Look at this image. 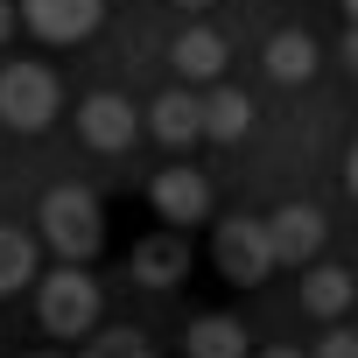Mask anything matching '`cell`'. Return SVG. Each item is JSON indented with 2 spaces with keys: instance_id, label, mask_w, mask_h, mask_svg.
I'll list each match as a JSON object with an SVG mask.
<instances>
[{
  "instance_id": "cell-1",
  "label": "cell",
  "mask_w": 358,
  "mask_h": 358,
  "mask_svg": "<svg viewBox=\"0 0 358 358\" xmlns=\"http://www.w3.org/2000/svg\"><path fill=\"white\" fill-rule=\"evenodd\" d=\"M43 239L71 260V267H85L99 246H106V211H99V197L92 190H78V183H64V190H50L43 197Z\"/></svg>"
},
{
  "instance_id": "cell-2",
  "label": "cell",
  "mask_w": 358,
  "mask_h": 358,
  "mask_svg": "<svg viewBox=\"0 0 358 358\" xmlns=\"http://www.w3.org/2000/svg\"><path fill=\"white\" fill-rule=\"evenodd\" d=\"M36 316H43L50 337H92L99 316H106V295H99V281H92L85 267L64 260L50 281H36Z\"/></svg>"
},
{
  "instance_id": "cell-3",
  "label": "cell",
  "mask_w": 358,
  "mask_h": 358,
  "mask_svg": "<svg viewBox=\"0 0 358 358\" xmlns=\"http://www.w3.org/2000/svg\"><path fill=\"white\" fill-rule=\"evenodd\" d=\"M0 120L15 134H43L57 120V78L43 64H8L0 71Z\"/></svg>"
},
{
  "instance_id": "cell-4",
  "label": "cell",
  "mask_w": 358,
  "mask_h": 358,
  "mask_svg": "<svg viewBox=\"0 0 358 358\" xmlns=\"http://www.w3.org/2000/svg\"><path fill=\"white\" fill-rule=\"evenodd\" d=\"M211 253H218V274L225 281H239V288H253V281H267L274 274V246H267V218H225L218 225V239H211Z\"/></svg>"
},
{
  "instance_id": "cell-5",
  "label": "cell",
  "mask_w": 358,
  "mask_h": 358,
  "mask_svg": "<svg viewBox=\"0 0 358 358\" xmlns=\"http://www.w3.org/2000/svg\"><path fill=\"white\" fill-rule=\"evenodd\" d=\"M267 246H274V267H309L323 253V211L316 204H281L267 218Z\"/></svg>"
},
{
  "instance_id": "cell-6",
  "label": "cell",
  "mask_w": 358,
  "mask_h": 358,
  "mask_svg": "<svg viewBox=\"0 0 358 358\" xmlns=\"http://www.w3.org/2000/svg\"><path fill=\"white\" fill-rule=\"evenodd\" d=\"M162 225H204L211 218V183L197 169H155V183H148Z\"/></svg>"
},
{
  "instance_id": "cell-7",
  "label": "cell",
  "mask_w": 358,
  "mask_h": 358,
  "mask_svg": "<svg viewBox=\"0 0 358 358\" xmlns=\"http://www.w3.org/2000/svg\"><path fill=\"white\" fill-rule=\"evenodd\" d=\"M134 127H141V113H134V99H120V92H92V99L78 106V134H85L99 155L134 148Z\"/></svg>"
},
{
  "instance_id": "cell-8",
  "label": "cell",
  "mask_w": 358,
  "mask_h": 358,
  "mask_svg": "<svg viewBox=\"0 0 358 358\" xmlns=\"http://www.w3.org/2000/svg\"><path fill=\"white\" fill-rule=\"evenodd\" d=\"M15 8H22V22H29L43 43H78V36L99 29L106 0H15Z\"/></svg>"
},
{
  "instance_id": "cell-9",
  "label": "cell",
  "mask_w": 358,
  "mask_h": 358,
  "mask_svg": "<svg viewBox=\"0 0 358 358\" xmlns=\"http://www.w3.org/2000/svg\"><path fill=\"white\" fill-rule=\"evenodd\" d=\"M183 274H190V246L176 239V232H155V239L134 246V281L141 288H176Z\"/></svg>"
},
{
  "instance_id": "cell-10",
  "label": "cell",
  "mask_w": 358,
  "mask_h": 358,
  "mask_svg": "<svg viewBox=\"0 0 358 358\" xmlns=\"http://www.w3.org/2000/svg\"><path fill=\"white\" fill-rule=\"evenodd\" d=\"M148 127H155V141L183 148V141L204 134V99H197V92H162V99L148 106Z\"/></svg>"
},
{
  "instance_id": "cell-11",
  "label": "cell",
  "mask_w": 358,
  "mask_h": 358,
  "mask_svg": "<svg viewBox=\"0 0 358 358\" xmlns=\"http://www.w3.org/2000/svg\"><path fill=\"white\" fill-rule=\"evenodd\" d=\"M351 302H358V281H351L344 267H330V260H323V267H309V274H302V309H309V316L337 323Z\"/></svg>"
},
{
  "instance_id": "cell-12",
  "label": "cell",
  "mask_w": 358,
  "mask_h": 358,
  "mask_svg": "<svg viewBox=\"0 0 358 358\" xmlns=\"http://www.w3.org/2000/svg\"><path fill=\"white\" fill-rule=\"evenodd\" d=\"M183 358H246V323L239 316H197L183 337Z\"/></svg>"
},
{
  "instance_id": "cell-13",
  "label": "cell",
  "mask_w": 358,
  "mask_h": 358,
  "mask_svg": "<svg viewBox=\"0 0 358 358\" xmlns=\"http://www.w3.org/2000/svg\"><path fill=\"white\" fill-rule=\"evenodd\" d=\"M169 64L183 71V78H218L225 71V36L218 29H183L176 50H169Z\"/></svg>"
},
{
  "instance_id": "cell-14",
  "label": "cell",
  "mask_w": 358,
  "mask_h": 358,
  "mask_svg": "<svg viewBox=\"0 0 358 358\" xmlns=\"http://www.w3.org/2000/svg\"><path fill=\"white\" fill-rule=\"evenodd\" d=\"M246 127H253V99L232 92V85H218V92L204 99V134H211V141H246Z\"/></svg>"
},
{
  "instance_id": "cell-15",
  "label": "cell",
  "mask_w": 358,
  "mask_h": 358,
  "mask_svg": "<svg viewBox=\"0 0 358 358\" xmlns=\"http://www.w3.org/2000/svg\"><path fill=\"white\" fill-rule=\"evenodd\" d=\"M267 71H274L281 85H295V78H309V71H316V43H309L302 29H281V36L267 43Z\"/></svg>"
},
{
  "instance_id": "cell-16",
  "label": "cell",
  "mask_w": 358,
  "mask_h": 358,
  "mask_svg": "<svg viewBox=\"0 0 358 358\" xmlns=\"http://www.w3.org/2000/svg\"><path fill=\"white\" fill-rule=\"evenodd\" d=\"M22 281H36V239L22 225H0V295H15Z\"/></svg>"
},
{
  "instance_id": "cell-17",
  "label": "cell",
  "mask_w": 358,
  "mask_h": 358,
  "mask_svg": "<svg viewBox=\"0 0 358 358\" xmlns=\"http://www.w3.org/2000/svg\"><path fill=\"white\" fill-rule=\"evenodd\" d=\"M85 358H155V351L141 344V330H106V337H92Z\"/></svg>"
},
{
  "instance_id": "cell-18",
  "label": "cell",
  "mask_w": 358,
  "mask_h": 358,
  "mask_svg": "<svg viewBox=\"0 0 358 358\" xmlns=\"http://www.w3.org/2000/svg\"><path fill=\"white\" fill-rule=\"evenodd\" d=\"M309 358H358V330H344V323H330L323 337H316V351Z\"/></svg>"
},
{
  "instance_id": "cell-19",
  "label": "cell",
  "mask_w": 358,
  "mask_h": 358,
  "mask_svg": "<svg viewBox=\"0 0 358 358\" xmlns=\"http://www.w3.org/2000/svg\"><path fill=\"white\" fill-rule=\"evenodd\" d=\"M15 22H22V8H15V0H0V43L15 36Z\"/></svg>"
},
{
  "instance_id": "cell-20",
  "label": "cell",
  "mask_w": 358,
  "mask_h": 358,
  "mask_svg": "<svg viewBox=\"0 0 358 358\" xmlns=\"http://www.w3.org/2000/svg\"><path fill=\"white\" fill-rule=\"evenodd\" d=\"M344 190L358 197V141H351V162H344Z\"/></svg>"
},
{
  "instance_id": "cell-21",
  "label": "cell",
  "mask_w": 358,
  "mask_h": 358,
  "mask_svg": "<svg viewBox=\"0 0 358 358\" xmlns=\"http://www.w3.org/2000/svg\"><path fill=\"white\" fill-rule=\"evenodd\" d=\"M344 64H351V78H358V22H351V36H344Z\"/></svg>"
},
{
  "instance_id": "cell-22",
  "label": "cell",
  "mask_w": 358,
  "mask_h": 358,
  "mask_svg": "<svg viewBox=\"0 0 358 358\" xmlns=\"http://www.w3.org/2000/svg\"><path fill=\"white\" fill-rule=\"evenodd\" d=\"M260 358H302V351H295V344H267Z\"/></svg>"
},
{
  "instance_id": "cell-23",
  "label": "cell",
  "mask_w": 358,
  "mask_h": 358,
  "mask_svg": "<svg viewBox=\"0 0 358 358\" xmlns=\"http://www.w3.org/2000/svg\"><path fill=\"white\" fill-rule=\"evenodd\" d=\"M176 8H204V0H176Z\"/></svg>"
},
{
  "instance_id": "cell-24",
  "label": "cell",
  "mask_w": 358,
  "mask_h": 358,
  "mask_svg": "<svg viewBox=\"0 0 358 358\" xmlns=\"http://www.w3.org/2000/svg\"><path fill=\"white\" fill-rule=\"evenodd\" d=\"M344 8H351V22H358V0H344Z\"/></svg>"
},
{
  "instance_id": "cell-25",
  "label": "cell",
  "mask_w": 358,
  "mask_h": 358,
  "mask_svg": "<svg viewBox=\"0 0 358 358\" xmlns=\"http://www.w3.org/2000/svg\"><path fill=\"white\" fill-rule=\"evenodd\" d=\"M43 358H50V351H43Z\"/></svg>"
}]
</instances>
